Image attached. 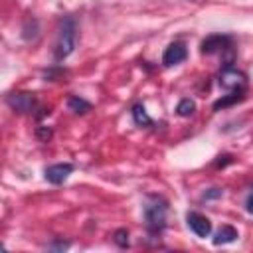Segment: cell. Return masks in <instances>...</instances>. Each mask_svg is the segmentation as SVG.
<instances>
[{
  "mask_svg": "<svg viewBox=\"0 0 253 253\" xmlns=\"http://www.w3.org/2000/svg\"><path fill=\"white\" fill-rule=\"evenodd\" d=\"M75 170V166L73 164H69V162H63V164H51V166H47L45 170H43V178L49 182V184H63L67 178H69V174Z\"/></svg>",
  "mask_w": 253,
  "mask_h": 253,
  "instance_id": "52a82bcc",
  "label": "cell"
},
{
  "mask_svg": "<svg viewBox=\"0 0 253 253\" xmlns=\"http://www.w3.org/2000/svg\"><path fill=\"white\" fill-rule=\"evenodd\" d=\"M67 247H69V241H53V243L47 245L49 251H63V249H67Z\"/></svg>",
  "mask_w": 253,
  "mask_h": 253,
  "instance_id": "2e32d148",
  "label": "cell"
},
{
  "mask_svg": "<svg viewBox=\"0 0 253 253\" xmlns=\"http://www.w3.org/2000/svg\"><path fill=\"white\" fill-rule=\"evenodd\" d=\"M245 210H247L249 213H253V188H251V192L247 194V200H245Z\"/></svg>",
  "mask_w": 253,
  "mask_h": 253,
  "instance_id": "e0dca14e",
  "label": "cell"
},
{
  "mask_svg": "<svg viewBox=\"0 0 253 253\" xmlns=\"http://www.w3.org/2000/svg\"><path fill=\"white\" fill-rule=\"evenodd\" d=\"M38 134H40L43 140H47V138L51 136V130H49V128H47V130H45V128H38Z\"/></svg>",
  "mask_w": 253,
  "mask_h": 253,
  "instance_id": "ac0fdd59",
  "label": "cell"
},
{
  "mask_svg": "<svg viewBox=\"0 0 253 253\" xmlns=\"http://www.w3.org/2000/svg\"><path fill=\"white\" fill-rule=\"evenodd\" d=\"M221 196H223V190H221V188H210V190H206L204 200H217V198H221Z\"/></svg>",
  "mask_w": 253,
  "mask_h": 253,
  "instance_id": "9a60e30c",
  "label": "cell"
},
{
  "mask_svg": "<svg viewBox=\"0 0 253 253\" xmlns=\"http://www.w3.org/2000/svg\"><path fill=\"white\" fill-rule=\"evenodd\" d=\"M237 237L239 233L233 225H221L213 235V245H227V243H233Z\"/></svg>",
  "mask_w": 253,
  "mask_h": 253,
  "instance_id": "9c48e42d",
  "label": "cell"
},
{
  "mask_svg": "<svg viewBox=\"0 0 253 253\" xmlns=\"http://www.w3.org/2000/svg\"><path fill=\"white\" fill-rule=\"evenodd\" d=\"M67 107H69V111H73L75 115H85V113L91 111V103L85 101V99H81V97H77V95H71V97L67 99Z\"/></svg>",
  "mask_w": 253,
  "mask_h": 253,
  "instance_id": "7c38bea8",
  "label": "cell"
},
{
  "mask_svg": "<svg viewBox=\"0 0 253 253\" xmlns=\"http://www.w3.org/2000/svg\"><path fill=\"white\" fill-rule=\"evenodd\" d=\"M186 57H188L186 45H184L182 42H174V43H170V45L164 49V53H162V65H164V67H172V65L182 63Z\"/></svg>",
  "mask_w": 253,
  "mask_h": 253,
  "instance_id": "ba28073f",
  "label": "cell"
},
{
  "mask_svg": "<svg viewBox=\"0 0 253 253\" xmlns=\"http://www.w3.org/2000/svg\"><path fill=\"white\" fill-rule=\"evenodd\" d=\"M219 85L227 91H237V89H245V75L241 71H237L233 65H225L221 75H219Z\"/></svg>",
  "mask_w": 253,
  "mask_h": 253,
  "instance_id": "5b68a950",
  "label": "cell"
},
{
  "mask_svg": "<svg viewBox=\"0 0 253 253\" xmlns=\"http://www.w3.org/2000/svg\"><path fill=\"white\" fill-rule=\"evenodd\" d=\"M243 93H245V89L229 91L227 95H223L221 99H217V101L213 103V111H219V109H225V107H229V105H233V103L243 101Z\"/></svg>",
  "mask_w": 253,
  "mask_h": 253,
  "instance_id": "30bf717a",
  "label": "cell"
},
{
  "mask_svg": "<svg viewBox=\"0 0 253 253\" xmlns=\"http://www.w3.org/2000/svg\"><path fill=\"white\" fill-rule=\"evenodd\" d=\"M6 103L10 105L12 111L16 113H22V115H34L36 109H38V99L34 93H28V91H18V93H10L6 97Z\"/></svg>",
  "mask_w": 253,
  "mask_h": 253,
  "instance_id": "3957f363",
  "label": "cell"
},
{
  "mask_svg": "<svg viewBox=\"0 0 253 253\" xmlns=\"http://www.w3.org/2000/svg\"><path fill=\"white\" fill-rule=\"evenodd\" d=\"M142 213H144V225H146L148 233L160 235L164 231L166 219H168V200L160 194H148L144 198Z\"/></svg>",
  "mask_w": 253,
  "mask_h": 253,
  "instance_id": "6da1fadb",
  "label": "cell"
},
{
  "mask_svg": "<svg viewBox=\"0 0 253 253\" xmlns=\"http://www.w3.org/2000/svg\"><path fill=\"white\" fill-rule=\"evenodd\" d=\"M75 45H77V26L71 16H65L59 22V30H57V40H55V49H53L55 59L61 61V59L69 57L73 53Z\"/></svg>",
  "mask_w": 253,
  "mask_h": 253,
  "instance_id": "7a4b0ae2",
  "label": "cell"
},
{
  "mask_svg": "<svg viewBox=\"0 0 253 253\" xmlns=\"http://www.w3.org/2000/svg\"><path fill=\"white\" fill-rule=\"evenodd\" d=\"M113 241L119 245V247H128L130 245V241H128V231L125 229V227H121V229H117L115 233H113Z\"/></svg>",
  "mask_w": 253,
  "mask_h": 253,
  "instance_id": "5bb4252c",
  "label": "cell"
},
{
  "mask_svg": "<svg viewBox=\"0 0 253 253\" xmlns=\"http://www.w3.org/2000/svg\"><path fill=\"white\" fill-rule=\"evenodd\" d=\"M186 223L188 227L198 235V237H208L211 233V221L200 211H188L186 213Z\"/></svg>",
  "mask_w": 253,
  "mask_h": 253,
  "instance_id": "8992f818",
  "label": "cell"
},
{
  "mask_svg": "<svg viewBox=\"0 0 253 253\" xmlns=\"http://www.w3.org/2000/svg\"><path fill=\"white\" fill-rule=\"evenodd\" d=\"M231 47H233V38L227 34H213L202 42V53H208V55L217 53V51H225Z\"/></svg>",
  "mask_w": 253,
  "mask_h": 253,
  "instance_id": "277c9868",
  "label": "cell"
},
{
  "mask_svg": "<svg viewBox=\"0 0 253 253\" xmlns=\"http://www.w3.org/2000/svg\"><path fill=\"white\" fill-rule=\"evenodd\" d=\"M132 121L138 125V126H152L154 125V121L150 119V115L146 113V109H144V105L142 103H136V105H132Z\"/></svg>",
  "mask_w": 253,
  "mask_h": 253,
  "instance_id": "8fae6325",
  "label": "cell"
},
{
  "mask_svg": "<svg viewBox=\"0 0 253 253\" xmlns=\"http://www.w3.org/2000/svg\"><path fill=\"white\" fill-rule=\"evenodd\" d=\"M176 113H178L180 117H192V115L196 113V103H194V99H190V97L182 99V101L178 103V107H176Z\"/></svg>",
  "mask_w": 253,
  "mask_h": 253,
  "instance_id": "4fadbf2b",
  "label": "cell"
}]
</instances>
